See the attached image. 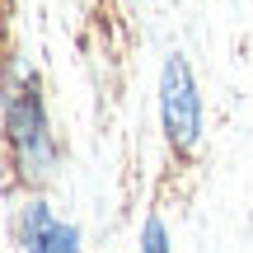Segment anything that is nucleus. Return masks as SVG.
Masks as SVG:
<instances>
[{
  "label": "nucleus",
  "instance_id": "f257e3e1",
  "mask_svg": "<svg viewBox=\"0 0 253 253\" xmlns=\"http://www.w3.org/2000/svg\"><path fill=\"white\" fill-rule=\"evenodd\" d=\"M5 150H9V169L24 188L38 192L56 178L61 150H56V131L47 118L42 84L28 66L19 71V61H9L5 71Z\"/></svg>",
  "mask_w": 253,
  "mask_h": 253
},
{
  "label": "nucleus",
  "instance_id": "f03ea898",
  "mask_svg": "<svg viewBox=\"0 0 253 253\" xmlns=\"http://www.w3.org/2000/svg\"><path fill=\"white\" fill-rule=\"evenodd\" d=\"M160 126L173 155H192L207 131V103H202L197 75H192L188 56L169 52L160 66Z\"/></svg>",
  "mask_w": 253,
  "mask_h": 253
},
{
  "label": "nucleus",
  "instance_id": "7ed1b4c3",
  "mask_svg": "<svg viewBox=\"0 0 253 253\" xmlns=\"http://www.w3.org/2000/svg\"><path fill=\"white\" fill-rule=\"evenodd\" d=\"M14 244L24 253H84V239L71 220H61L42 197H24L14 211Z\"/></svg>",
  "mask_w": 253,
  "mask_h": 253
},
{
  "label": "nucleus",
  "instance_id": "20e7f679",
  "mask_svg": "<svg viewBox=\"0 0 253 253\" xmlns=\"http://www.w3.org/2000/svg\"><path fill=\"white\" fill-rule=\"evenodd\" d=\"M136 253H173V235L164 225V216H145L141 220V239H136Z\"/></svg>",
  "mask_w": 253,
  "mask_h": 253
}]
</instances>
